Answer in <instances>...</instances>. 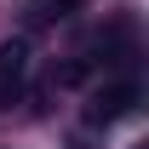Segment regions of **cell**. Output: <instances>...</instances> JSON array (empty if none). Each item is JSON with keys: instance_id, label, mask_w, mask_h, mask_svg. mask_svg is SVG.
I'll use <instances>...</instances> for the list:
<instances>
[{"instance_id": "6da1fadb", "label": "cell", "mask_w": 149, "mask_h": 149, "mask_svg": "<svg viewBox=\"0 0 149 149\" xmlns=\"http://www.w3.org/2000/svg\"><path fill=\"white\" fill-rule=\"evenodd\" d=\"M138 109V86L132 80H115V86H103V92L92 97V109H86V120L92 126H109V120H120V115Z\"/></svg>"}, {"instance_id": "7a4b0ae2", "label": "cell", "mask_w": 149, "mask_h": 149, "mask_svg": "<svg viewBox=\"0 0 149 149\" xmlns=\"http://www.w3.org/2000/svg\"><path fill=\"white\" fill-rule=\"evenodd\" d=\"M23 74H29V46H23V40H6V46H0V109L17 97Z\"/></svg>"}]
</instances>
